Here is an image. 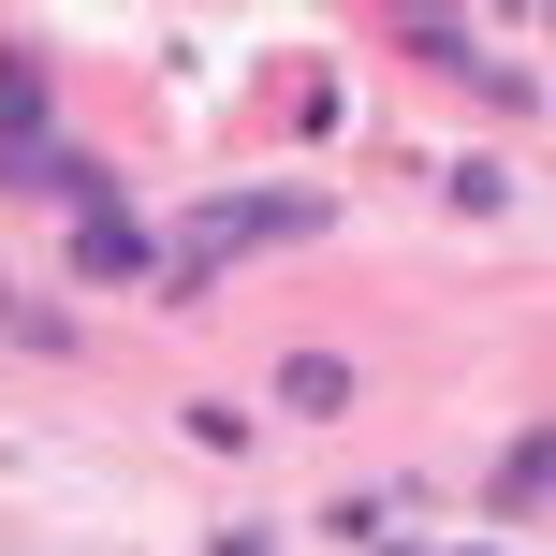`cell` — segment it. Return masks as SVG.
<instances>
[{"mask_svg":"<svg viewBox=\"0 0 556 556\" xmlns=\"http://www.w3.org/2000/svg\"><path fill=\"white\" fill-rule=\"evenodd\" d=\"M323 235V191H205L191 220L162 235V293H205L220 264H250V250H307Z\"/></svg>","mask_w":556,"mask_h":556,"instance_id":"1","label":"cell"},{"mask_svg":"<svg viewBox=\"0 0 556 556\" xmlns=\"http://www.w3.org/2000/svg\"><path fill=\"white\" fill-rule=\"evenodd\" d=\"M45 132H59L45 117V45H0V191L45 162Z\"/></svg>","mask_w":556,"mask_h":556,"instance_id":"2","label":"cell"},{"mask_svg":"<svg viewBox=\"0 0 556 556\" xmlns=\"http://www.w3.org/2000/svg\"><path fill=\"white\" fill-rule=\"evenodd\" d=\"M74 278H162V235L132 205H103V220H74Z\"/></svg>","mask_w":556,"mask_h":556,"instance_id":"3","label":"cell"},{"mask_svg":"<svg viewBox=\"0 0 556 556\" xmlns=\"http://www.w3.org/2000/svg\"><path fill=\"white\" fill-rule=\"evenodd\" d=\"M15 191H59V205H74V220H103V205H117V162H88L74 132H45V162H29Z\"/></svg>","mask_w":556,"mask_h":556,"instance_id":"4","label":"cell"},{"mask_svg":"<svg viewBox=\"0 0 556 556\" xmlns=\"http://www.w3.org/2000/svg\"><path fill=\"white\" fill-rule=\"evenodd\" d=\"M395 45H410V59H440V74H498L469 15H395ZM498 88H513V103H528V74H498Z\"/></svg>","mask_w":556,"mask_h":556,"instance_id":"5","label":"cell"},{"mask_svg":"<svg viewBox=\"0 0 556 556\" xmlns=\"http://www.w3.org/2000/svg\"><path fill=\"white\" fill-rule=\"evenodd\" d=\"M278 410H293V425H337V410H352V352H293V366H278Z\"/></svg>","mask_w":556,"mask_h":556,"instance_id":"6","label":"cell"},{"mask_svg":"<svg viewBox=\"0 0 556 556\" xmlns=\"http://www.w3.org/2000/svg\"><path fill=\"white\" fill-rule=\"evenodd\" d=\"M542 469H556V440H542V425H513V454H498L483 498H498V513H542Z\"/></svg>","mask_w":556,"mask_h":556,"instance_id":"7","label":"cell"},{"mask_svg":"<svg viewBox=\"0 0 556 556\" xmlns=\"http://www.w3.org/2000/svg\"><path fill=\"white\" fill-rule=\"evenodd\" d=\"M220 556H264V542H250V528H235V542H220Z\"/></svg>","mask_w":556,"mask_h":556,"instance_id":"8","label":"cell"}]
</instances>
